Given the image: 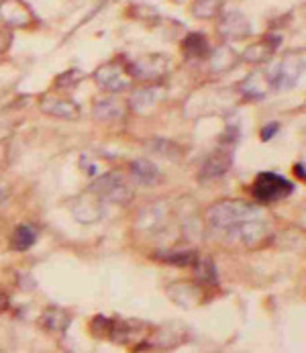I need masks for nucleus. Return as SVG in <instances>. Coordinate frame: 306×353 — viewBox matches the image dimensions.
<instances>
[{"instance_id":"obj_14","label":"nucleus","mask_w":306,"mask_h":353,"mask_svg":"<svg viewBox=\"0 0 306 353\" xmlns=\"http://www.w3.org/2000/svg\"><path fill=\"white\" fill-rule=\"evenodd\" d=\"M231 168V153L227 152H214L210 157H206L203 170H201V178L203 180H212L223 176L225 172H229Z\"/></svg>"},{"instance_id":"obj_19","label":"nucleus","mask_w":306,"mask_h":353,"mask_svg":"<svg viewBox=\"0 0 306 353\" xmlns=\"http://www.w3.org/2000/svg\"><path fill=\"white\" fill-rule=\"evenodd\" d=\"M94 117L102 121H116L123 117V106L112 99H104L94 104Z\"/></svg>"},{"instance_id":"obj_22","label":"nucleus","mask_w":306,"mask_h":353,"mask_svg":"<svg viewBox=\"0 0 306 353\" xmlns=\"http://www.w3.org/2000/svg\"><path fill=\"white\" fill-rule=\"evenodd\" d=\"M235 65V53L229 50V48H221V50L214 53V70L216 72H225V70H231Z\"/></svg>"},{"instance_id":"obj_1","label":"nucleus","mask_w":306,"mask_h":353,"mask_svg":"<svg viewBox=\"0 0 306 353\" xmlns=\"http://www.w3.org/2000/svg\"><path fill=\"white\" fill-rule=\"evenodd\" d=\"M265 210H261V206H257L254 202L239 201V199H227V201L214 202L208 210H206V223L214 233H229L231 229L255 221V219H265Z\"/></svg>"},{"instance_id":"obj_11","label":"nucleus","mask_w":306,"mask_h":353,"mask_svg":"<svg viewBox=\"0 0 306 353\" xmlns=\"http://www.w3.org/2000/svg\"><path fill=\"white\" fill-rule=\"evenodd\" d=\"M167 294L172 296V301L186 308L190 306H196V304L203 301V290L201 286L192 284V282H178V284H172L167 288Z\"/></svg>"},{"instance_id":"obj_23","label":"nucleus","mask_w":306,"mask_h":353,"mask_svg":"<svg viewBox=\"0 0 306 353\" xmlns=\"http://www.w3.org/2000/svg\"><path fill=\"white\" fill-rule=\"evenodd\" d=\"M218 8H221V0H196L192 10L201 19H210L218 12Z\"/></svg>"},{"instance_id":"obj_6","label":"nucleus","mask_w":306,"mask_h":353,"mask_svg":"<svg viewBox=\"0 0 306 353\" xmlns=\"http://www.w3.org/2000/svg\"><path fill=\"white\" fill-rule=\"evenodd\" d=\"M94 78H96L99 86L108 90V92H123L125 88L131 86V80H133V76L129 72V65H123L119 61L104 63L102 68L96 70Z\"/></svg>"},{"instance_id":"obj_4","label":"nucleus","mask_w":306,"mask_h":353,"mask_svg":"<svg viewBox=\"0 0 306 353\" xmlns=\"http://www.w3.org/2000/svg\"><path fill=\"white\" fill-rule=\"evenodd\" d=\"M294 190V184L290 180H286L284 176L280 174H274V172H261L257 174L254 186H252V192L257 201L261 202H276L290 196Z\"/></svg>"},{"instance_id":"obj_7","label":"nucleus","mask_w":306,"mask_h":353,"mask_svg":"<svg viewBox=\"0 0 306 353\" xmlns=\"http://www.w3.org/2000/svg\"><path fill=\"white\" fill-rule=\"evenodd\" d=\"M70 208H72V214L84 225L96 223L104 216V202L92 190H86L80 196H76L70 202Z\"/></svg>"},{"instance_id":"obj_24","label":"nucleus","mask_w":306,"mask_h":353,"mask_svg":"<svg viewBox=\"0 0 306 353\" xmlns=\"http://www.w3.org/2000/svg\"><path fill=\"white\" fill-rule=\"evenodd\" d=\"M196 268H198V274H201V278H203L204 282H216V270H214V263H212V259L210 257H198L196 261Z\"/></svg>"},{"instance_id":"obj_3","label":"nucleus","mask_w":306,"mask_h":353,"mask_svg":"<svg viewBox=\"0 0 306 353\" xmlns=\"http://www.w3.org/2000/svg\"><path fill=\"white\" fill-rule=\"evenodd\" d=\"M305 72V55L303 51H288L282 61L267 74L269 76V82L274 88L278 90H288V88H294L300 80Z\"/></svg>"},{"instance_id":"obj_2","label":"nucleus","mask_w":306,"mask_h":353,"mask_svg":"<svg viewBox=\"0 0 306 353\" xmlns=\"http://www.w3.org/2000/svg\"><path fill=\"white\" fill-rule=\"evenodd\" d=\"M88 190H92L102 202H112V204H121V206L129 204L135 196L131 184L119 172H106V174L99 176Z\"/></svg>"},{"instance_id":"obj_15","label":"nucleus","mask_w":306,"mask_h":353,"mask_svg":"<svg viewBox=\"0 0 306 353\" xmlns=\"http://www.w3.org/2000/svg\"><path fill=\"white\" fill-rule=\"evenodd\" d=\"M272 88V82H269V76L263 74V72H254L245 78V82L241 84V90L252 97V99H263Z\"/></svg>"},{"instance_id":"obj_21","label":"nucleus","mask_w":306,"mask_h":353,"mask_svg":"<svg viewBox=\"0 0 306 353\" xmlns=\"http://www.w3.org/2000/svg\"><path fill=\"white\" fill-rule=\"evenodd\" d=\"M276 46L278 43H269V41H263V43H257V46H252L249 50L243 53V57L252 63H263L274 51H276Z\"/></svg>"},{"instance_id":"obj_25","label":"nucleus","mask_w":306,"mask_h":353,"mask_svg":"<svg viewBox=\"0 0 306 353\" xmlns=\"http://www.w3.org/2000/svg\"><path fill=\"white\" fill-rule=\"evenodd\" d=\"M198 259V255L194 252H180V253H167L163 255V261L174 263V265H192Z\"/></svg>"},{"instance_id":"obj_20","label":"nucleus","mask_w":306,"mask_h":353,"mask_svg":"<svg viewBox=\"0 0 306 353\" xmlns=\"http://www.w3.org/2000/svg\"><path fill=\"white\" fill-rule=\"evenodd\" d=\"M184 53H186L188 57H194V59L204 57V55L208 53V43H206V39H204L203 35H198V33L188 35L186 41H184Z\"/></svg>"},{"instance_id":"obj_9","label":"nucleus","mask_w":306,"mask_h":353,"mask_svg":"<svg viewBox=\"0 0 306 353\" xmlns=\"http://www.w3.org/2000/svg\"><path fill=\"white\" fill-rule=\"evenodd\" d=\"M0 17L10 27H27L33 23V14L23 0H4L0 4Z\"/></svg>"},{"instance_id":"obj_17","label":"nucleus","mask_w":306,"mask_h":353,"mask_svg":"<svg viewBox=\"0 0 306 353\" xmlns=\"http://www.w3.org/2000/svg\"><path fill=\"white\" fill-rule=\"evenodd\" d=\"M70 321H72L70 314L65 310H61V308H48L43 312V316H41V325L45 329H50V331H57V333L65 331Z\"/></svg>"},{"instance_id":"obj_16","label":"nucleus","mask_w":306,"mask_h":353,"mask_svg":"<svg viewBox=\"0 0 306 353\" xmlns=\"http://www.w3.org/2000/svg\"><path fill=\"white\" fill-rule=\"evenodd\" d=\"M35 239H37V229L33 225H19L10 237V245H12V250L25 252V250L33 248Z\"/></svg>"},{"instance_id":"obj_27","label":"nucleus","mask_w":306,"mask_h":353,"mask_svg":"<svg viewBox=\"0 0 306 353\" xmlns=\"http://www.w3.org/2000/svg\"><path fill=\"white\" fill-rule=\"evenodd\" d=\"M6 306H8V296L4 292H0V312H4Z\"/></svg>"},{"instance_id":"obj_12","label":"nucleus","mask_w":306,"mask_h":353,"mask_svg":"<svg viewBox=\"0 0 306 353\" xmlns=\"http://www.w3.org/2000/svg\"><path fill=\"white\" fill-rule=\"evenodd\" d=\"M221 33L231 39H243L252 33V25L241 12H229L221 21Z\"/></svg>"},{"instance_id":"obj_28","label":"nucleus","mask_w":306,"mask_h":353,"mask_svg":"<svg viewBox=\"0 0 306 353\" xmlns=\"http://www.w3.org/2000/svg\"><path fill=\"white\" fill-rule=\"evenodd\" d=\"M294 172H296V174H300V178H305V165H303V163H300V165H296V168H294Z\"/></svg>"},{"instance_id":"obj_5","label":"nucleus","mask_w":306,"mask_h":353,"mask_svg":"<svg viewBox=\"0 0 306 353\" xmlns=\"http://www.w3.org/2000/svg\"><path fill=\"white\" fill-rule=\"evenodd\" d=\"M272 235V225L267 223V216L265 219H255V221H247L235 229H231L229 233H225L223 237L227 241H233V243H239L243 248H257L261 243H265Z\"/></svg>"},{"instance_id":"obj_26","label":"nucleus","mask_w":306,"mask_h":353,"mask_svg":"<svg viewBox=\"0 0 306 353\" xmlns=\"http://www.w3.org/2000/svg\"><path fill=\"white\" fill-rule=\"evenodd\" d=\"M276 131H278V125H276V123H272V125L263 127V131H261V139H263V141H265V139H269Z\"/></svg>"},{"instance_id":"obj_10","label":"nucleus","mask_w":306,"mask_h":353,"mask_svg":"<svg viewBox=\"0 0 306 353\" xmlns=\"http://www.w3.org/2000/svg\"><path fill=\"white\" fill-rule=\"evenodd\" d=\"M41 110L53 114L57 119H65V121H76L80 117V106L70 99H61V97H43L41 99Z\"/></svg>"},{"instance_id":"obj_8","label":"nucleus","mask_w":306,"mask_h":353,"mask_svg":"<svg viewBox=\"0 0 306 353\" xmlns=\"http://www.w3.org/2000/svg\"><path fill=\"white\" fill-rule=\"evenodd\" d=\"M167 70H170V61L163 55H147L129 65L131 76L139 80H159L167 74Z\"/></svg>"},{"instance_id":"obj_18","label":"nucleus","mask_w":306,"mask_h":353,"mask_svg":"<svg viewBox=\"0 0 306 353\" xmlns=\"http://www.w3.org/2000/svg\"><path fill=\"white\" fill-rule=\"evenodd\" d=\"M159 99V90L157 88H141V90H135L133 99H131V106L137 110V112H147L153 104Z\"/></svg>"},{"instance_id":"obj_13","label":"nucleus","mask_w":306,"mask_h":353,"mask_svg":"<svg viewBox=\"0 0 306 353\" xmlns=\"http://www.w3.org/2000/svg\"><path fill=\"white\" fill-rule=\"evenodd\" d=\"M133 180L141 186H157L161 182V172L150 159H135L131 163Z\"/></svg>"}]
</instances>
